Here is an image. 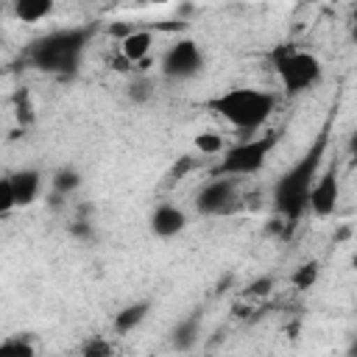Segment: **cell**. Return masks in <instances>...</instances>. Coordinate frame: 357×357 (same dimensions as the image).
I'll return each mask as SVG.
<instances>
[{"label":"cell","mask_w":357,"mask_h":357,"mask_svg":"<svg viewBox=\"0 0 357 357\" xmlns=\"http://www.w3.org/2000/svg\"><path fill=\"white\" fill-rule=\"evenodd\" d=\"M326 139H329V128H324L318 134L312 148L273 187V206H276V212H282L287 218V223L298 220L301 212L310 206V192H312V184L318 178V167H321V159H324V151H326Z\"/></svg>","instance_id":"obj_1"},{"label":"cell","mask_w":357,"mask_h":357,"mask_svg":"<svg viewBox=\"0 0 357 357\" xmlns=\"http://www.w3.org/2000/svg\"><path fill=\"white\" fill-rule=\"evenodd\" d=\"M184 226H187V215L178 206H170V204L156 206V212L151 218V229H153L156 237H173L178 231H184Z\"/></svg>","instance_id":"obj_9"},{"label":"cell","mask_w":357,"mask_h":357,"mask_svg":"<svg viewBox=\"0 0 357 357\" xmlns=\"http://www.w3.org/2000/svg\"><path fill=\"white\" fill-rule=\"evenodd\" d=\"M231 201H234V178H215L198 192L195 209L204 215H220L229 209Z\"/></svg>","instance_id":"obj_8"},{"label":"cell","mask_w":357,"mask_h":357,"mask_svg":"<svg viewBox=\"0 0 357 357\" xmlns=\"http://www.w3.org/2000/svg\"><path fill=\"white\" fill-rule=\"evenodd\" d=\"M8 178H11V187H14V195H17V206L33 204V198L39 192V181H42L39 173L36 170H20V173H14Z\"/></svg>","instance_id":"obj_11"},{"label":"cell","mask_w":357,"mask_h":357,"mask_svg":"<svg viewBox=\"0 0 357 357\" xmlns=\"http://www.w3.org/2000/svg\"><path fill=\"white\" fill-rule=\"evenodd\" d=\"M112 349H109V343H103V340H92V343H86L84 346V354H89V357H100V354H109Z\"/></svg>","instance_id":"obj_21"},{"label":"cell","mask_w":357,"mask_h":357,"mask_svg":"<svg viewBox=\"0 0 357 357\" xmlns=\"http://www.w3.org/2000/svg\"><path fill=\"white\" fill-rule=\"evenodd\" d=\"M89 31L84 28H67V31H56L47 33L45 39H39L31 47V61L33 67L45 70V73H70L78 67V59L84 53Z\"/></svg>","instance_id":"obj_3"},{"label":"cell","mask_w":357,"mask_h":357,"mask_svg":"<svg viewBox=\"0 0 357 357\" xmlns=\"http://www.w3.org/2000/svg\"><path fill=\"white\" fill-rule=\"evenodd\" d=\"M14 103H17V120H20V123H31V120H33V109H31V103H28V92H25V89L17 92Z\"/></svg>","instance_id":"obj_20"},{"label":"cell","mask_w":357,"mask_h":357,"mask_svg":"<svg viewBox=\"0 0 357 357\" xmlns=\"http://www.w3.org/2000/svg\"><path fill=\"white\" fill-rule=\"evenodd\" d=\"M148 310H151L148 301H137V304L123 307V310L114 315V329H117V332H131L134 326H139V324L145 321Z\"/></svg>","instance_id":"obj_13"},{"label":"cell","mask_w":357,"mask_h":357,"mask_svg":"<svg viewBox=\"0 0 357 357\" xmlns=\"http://www.w3.org/2000/svg\"><path fill=\"white\" fill-rule=\"evenodd\" d=\"M195 332H198V321H195V318L184 321V324L176 326V332H173V346H176V349H190V346L195 343Z\"/></svg>","instance_id":"obj_15"},{"label":"cell","mask_w":357,"mask_h":357,"mask_svg":"<svg viewBox=\"0 0 357 357\" xmlns=\"http://www.w3.org/2000/svg\"><path fill=\"white\" fill-rule=\"evenodd\" d=\"M351 42L357 45V22H354V28H351Z\"/></svg>","instance_id":"obj_25"},{"label":"cell","mask_w":357,"mask_h":357,"mask_svg":"<svg viewBox=\"0 0 357 357\" xmlns=\"http://www.w3.org/2000/svg\"><path fill=\"white\" fill-rule=\"evenodd\" d=\"M195 148H198L201 153H206V156H215V153L223 151V137H220V134H212V131L198 134V137H195Z\"/></svg>","instance_id":"obj_16"},{"label":"cell","mask_w":357,"mask_h":357,"mask_svg":"<svg viewBox=\"0 0 357 357\" xmlns=\"http://www.w3.org/2000/svg\"><path fill=\"white\" fill-rule=\"evenodd\" d=\"M315 279H318V262H304V265L293 273V284H296L298 290L312 287V284H315Z\"/></svg>","instance_id":"obj_17"},{"label":"cell","mask_w":357,"mask_h":357,"mask_svg":"<svg viewBox=\"0 0 357 357\" xmlns=\"http://www.w3.org/2000/svg\"><path fill=\"white\" fill-rule=\"evenodd\" d=\"M151 45H153V33H151V31H131L126 39H120V53H123L131 64H137V61L148 59Z\"/></svg>","instance_id":"obj_10"},{"label":"cell","mask_w":357,"mask_h":357,"mask_svg":"<svg viewBox=\"0 0 357 357\" xmlns=\"http://www.w3.org/2000/svg\"><path fill=\"white\" fill-rule=\"evenodd\" d=\"M349 153L357 159V131H354V134H351V139H349Z\"/></svg>","instance_id":"obj_24"},{"label":"cell","mask_w":357,"mask_h":357,"mask_svg":"<svg viewBox=\"0 0 357 357\" xmlns=\"http://www.w3.org/2000/svg\"><path fill=\"white\" fill-rule=\"evenodd\" d=\"M273 145H276V134L237 142L234 148H229L220 156V162L215 167V176H251V173H257L265 165Z\"/></svg>","instance_id":"obj_5"},{"label":"cell","mask_w":357,"mask_h":357,"mask_svg":"<svg viewBox=\"0 0 357 357\" xmlns=\"http://www.w3.org/2000/svg\"><path fill=\"white\" fill-rule=\"evenodd\" d=\"M354 22H357V6H354Z\"/></svg>","instance_id":"obj_27"},{"label":"cell","mask_w":357,"mask_h":357,"mask_svg":"<svg viewBox=\"0 0 357 357\" xmlns=\"http://www.w3.org/2000/svg\"><path fill=\"white\" fill-rule=\"evenodd\" d=\"M273 67L279 73L282 86L290 95H298V92L310 89V86H315L321 81V61L312 53L296 50L290 45H279L273 50Z\"/></svg>","instance_id":"obj_4"},{"label":"cell","mask_w":357,"mask_h":357,"mask_svg":"<svg viewBox=\"0 0 357 357\" xmlns=\"http://www.w3.org/2000/svg\"><path fill=\"white\" fill-rule=\"evenodd\" d=\"M351 265H354V271H357V251H354V257H351Z\"/></svg>","instance_id":"obj_26"},{"label":"cell","mask_w":357,"mask_h":357,"mask_svg":"<svg viewBox=\"0 0 357 357\" xmlns=\"http://www.w3.org/2000/svg\"><path fill=\"white\" fill-rule=\"evenodd\" d=\"M151 3H165V0H151Z\"/></svg>","instance_id":"obj_29"},{"label":"cell","mask_w":357,"mask_h":357,"mask_svg":"<svg viewBox=\"0 0 357 357\" xmlns=\"http://www.w3.org/2000/svg\"><path fill=\"white\" fill-rule=\"evenodd\" d=\"M351 351H354V354H357V343H354V349H351Z\"/></svg>","instance_id":"obj_30"},{"label":"cell","mask_w":357,"mask_h":357,"mask_svg":"<svg viewBox=\"0 0 357 357\" xmlns=\"http://www.w3.org/2000/svg\"><path fill=\"white\" fill-rule=\"evenodd\" d=\"M301 3H318V0H301Z\"/></svg>","instance_id":"obj_28"},{"label":"cell","mask_w":357,"mask_h":357,"mask_svg":"<svg viewBox=\"0 0 357 357\" xmlns=\"http://www.w3.org/2000/svg\"><path fill=\"white\" fill-rule=\"evenodd\" d=\"M17 206V195H14V187H11V178H3L0 181V212H11Z\"/></svg>","instance_id":"obj_19"},{"label":"cell","mask_w":357,"mask_h":357,"mask_svg":"<svg viewBox=\"0 0 357 357\" xmlns=\"http://www.w3.org/2000/svg\"><path fill=\"white\" fill-rule=\"evenodd\" d=\"M337 201H340V178H337V165L332 162L312 184V192H310V209L318 215V218H329L335 209H337Z\"/></svg>","instance_id":"obj_7"},{"label":"cell","mask_w":357,"mask_h":357,"mask_svg":"<svg viewBox=\"0 0 357 357\" xmlns=\"http://www.w3.org/2000/svg\"><path fill=\"white\" fill-rule=\"evenodd\" d=\"M206 106L220 114L226 123H231L234 128H243V131H254L259 128L273 106H276V98L271 92H262V89H248V86H234L212 100H206Z\"/></svg>","instance_id":"obj_2"},{"label":"cell","mask_w":357,"mask_h":357,"mask_svg":"<svg viewBox=\"0 0 357 357\" xmlns=\"http://www.w3.org/2000/svg\"><path fill=\"white\" fill-rule=\"evenodd\" d=\"M204 67V56L192 39H178L162 56V73L167 78H192Z\"/></svg>","instance_id":"obj_6"},{"label":"cell","mask_w":357,"mask_h":357,"mask_svg":"<svg viewBox=\"0 0 357 357\" xmlns=\"http://www.w3.org/2000/svg\"><path fill=\"white\" fill-rule=\"evenodd\" d=\"M0 349L3 351H8V354H20V357H33V346L25 340V337H6L3 343H0Z\"/></svg>","instance_id":"obj_18"},{"label":"cell","mask_w":357,"mask_h":357,"mask_svg":"<svg viewBox=\"0 0 357 357\" xmlns=\"http://www.w3.org/2000/svg\"><path fill=\"white\" fill-rule=\"evenodd\" d=\"M56 0H14V17L22 22H39L53 11Z\"/></svg>","instance_id":"obj_12"},{"label":"cell","mask_w":357,"mask_h":357,"mask_svg":"<svg viewBox=\"0 0 357 357\" xmlns=\"http://www.w3.org/2000/svg\"><path fill=\"white\" fill-rule=\"evenodd\" d=\"M78 184H81V173H78V170H73V167H61V170L53 176V190H56L59 195L73 192Z\"/></svg>","instance_id":"obj_14"},{"label":"cell","mask_w":357,"mask_h":357,"mask_svg":"<svg viewBox=\"0 0 357 357\" xmlns=\"http://www.w3.org/2000/svg\"><path fill=\"white\" fill-rule=\"evenodd\" d=\"M148 95H151L148 81H139V84H134V86H131V98H134V100H145Z\"/></svg>","instance_id":"obj_23"},{"label":"cell","mask_w":357,"mask_h":357,"mask_svg":"<svg viewBox=\"0 0 357 357\" xmlns=\"http://www.w3.org/2000/svg\"><path fill=\"white\" fill-rule=\"evenodd\" d=\"M273 287V279H268V276H262V279H257L251 287H248V293L251 296H262V293H268Z\"/></svg>","instance_id":"obj_22"}]
</instances>
